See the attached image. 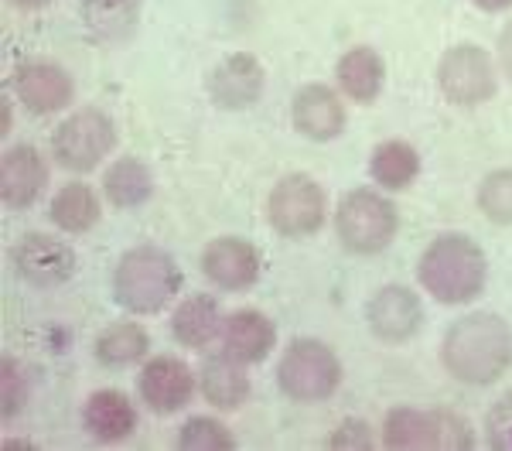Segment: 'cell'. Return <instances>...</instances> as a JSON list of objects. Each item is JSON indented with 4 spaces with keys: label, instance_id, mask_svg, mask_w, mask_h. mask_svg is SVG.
I'll return each instance as SVG.
<instances>
[{
    "label": "cell",
    "instance_id": "cell-1",
    "mask_svg": "<svg viewBox=\"0 0 512 451\" xmlns=\"http://www.w3.org/2000/svg\"><path fill=\"white\" fill-rule=\"evenodd\" d=\"M441 366L465 387H489L512 366V328L495 311L461 315L441 342Z\"/></svg>",
    "mask_w": 512,
    "mask_h": 451
},
{
    "label": "cell",
    "instance_id": "cell-2",
    "mask_svg": "<svg viewBox=\"0 0 512 451\" xmlns=\"http://www.w3.org/2000/svg\"><path fill=\"white\" fill-rule=\"evenodd\" d=\"M489 260L465 233H444L420 253L417 281L441 305H468L485 291Z\"/></svg>",
    "mask_w": 512,
    "mask_h": 451
},
{
    "label": "cell",
    "instance_id": "cell-3",
    "mask_svg": "<svg viewBox=\"0 0 512 451\" xmlns=\"http://www.w3.org/2000/svg\"><path fill=\"white\" fill-rule=\"evenodd\" d=\"M181 270L158 246H134L113 270V298L130 315H158L178 298Z\"/></svg>",
    "mask_w": 512,
    "mask_h": 451
},
{
    "label": "cell",
    "instance_id": "cell-4",
    "mask_svg": "<svg viewBox=\"0 0 512 451\" xmlns=\"http://www.w3.org/2000/svg\"><path fill=\"white\" fill-rule=\"evenodd\" d=\"M383 448L390 451H468L475 448L472 424L451 410L393 407L383 421Z\"/></svg>",
    "mask_w": 512,
    "mask_h": 451
},
{
    "label": "cell",
    "instance_id": "cell-5",
    "mask_svg": "<svg viewBox=\"0 0 512 451\" xmlns=\"http://www.w3.org/2000/svg\"><path fill=\"white\" fill-rule=\"evenodd\" d=\"M396 229H400L396 205L376 188H352V192L342 195L335 209L338 243L349 253H359V257L383 253L396 240Z\"/></svg>",
    "mask_w": 512,
    "mask_h": 451
},
{
    "label": "cell",
    "instance_id": "cell-6",
    "mask_svg": "<svg viewBox=\"0 0 512 451\" xmlns=\"http://www.w3.org/2000/svg\"><path fill=\"white\" fill-rule=\"evenodd\" d=\"M277 387L294 404H321L342 387V359L318 339H294L277 363Z\"/></svg>",
    "mask_w": 512,
    "mask_h": 451
},
{
    "label": "cell",
    "instance_id": "cell-7",
    "mask_svg": "<svg viewBox=\"0 0 512 451\" xmlns=\"http://www.w3.org/2000/svg\"><path fill=\"white\" fill-rule=\"evenodd\" d=\"M117 147V127L96 106H82L69 113L52 134V154L65 171L89 175L113 154Z\"/></svg>",
    "mask_w": 512,
    "mask_h": 451
},
{
    "label": "cell",
    "instance_id": "cell-8",
    "mask_svg": "<svg viewBox=\"0 0 512 451\" xmlns=\"http://www.w3.org/2000/svg\"><path fill=\"white\" fill-rule=\"evenodd\" d=\"M437 89L451 106L472 110L499 93V69L478 45H454L437 62Z\"/></svg>",
    "mask_w": 512,
    "mask_h": 451
},
{
    "label": "cell",
    "instance_id": "cell-9",
    "mask_svg": "<svg viewBox=\"0 0 512 451\" xmlns=\"http://www.w3.org/2000/svg\"><path fill=\"white\" fill-rule=\"evenodd\" d=\"M328 216V199L325 188H321L311 175H284L274 185L267 199V219L287 240H304V236H315L325 226Z\"/></svg>",
    "mask_w": 512,
    "mask_h": 451
},
{
    "label": "cell",
    "instance_id": "cell-10",
    "mask_svg": "<svg viewBox=\"0 0 512 451\" xmlns=\"http://www.w3.org/2000/svg\"><path fill=\"white\" fill-rule=\"evenodd\" d=\"M11 264L31 287H62L76 277L79 257L52 233H24L11 250Z\"/></svg>",
    "mask_w": 512,
    "mask_h": 451
},
{
    "label": "cell",
    "instance_id": "cell-11",
    "mask_svg": "<svg viewBox=\"0 0 512 451\" xmlns=\"http://www.w3.org/2000/svg\"><path fill=\"white\" fill-rule=\"evenodd\" d=\"M198 390V373L178 356H154L137 376V393L154 414L168 417L192 404Z\"/></svg>",
    "mask_w": 512,
    "mask_h": 451
},
{
    "label": "cell",
    "instance_id": "cell-12",
    "mask_svg": "<svg viewBox=\"0 0 512 451\" xmlns=\"http://www.w3.org/2000/svg\"><path fill=\"white\" fill-rule=\"evenodd\" d=\"M202 274L219 291H250L263 274V257L243 236H219L202 250Z\"/></svg>",
    "mask_w": 512,
    "mask_h": 451
},
{
    "label": "cell",
    "instance_id": "cell-13",
    "mask_svg": "<svg viewBox=\"0 0 512 451\" xmlns=\"http://www.w3.org/2000/svg\"><path fill=\"white\" fill-rule=\"evenodd\" d=\"M267 76H263V65L250 52L226 55L216 69L205 76V93L219 110H250V106L263 96Z\"/></svg>",
    "mask_w": 512,
    "mask_h": 451
},
{
    "label": "cell",
    "instance_id": "cell-14",
    "mask_svg": "<svg viewBox=\"0 0 512 451\" xmlns=\"http://www.w3.org/2000/svg\"><path fill=\"white\" fill-rule=\"evenodd\" d=\"M366 322L379 342H410L424 325V305L410 287L386 284L369 298Z\"/></svg>",
    "mask_w": 512,
    "mask_h": 451
},
{
    "label": "cell",
    "instance_id": "cell-15",
    "mask_svg": "<svg viewBox=\"0 0 512 451\" xmlns=\"http://www.w3.org/2000/svg\"><path fill=\"white\" fill-rule=\"evenodd\" d=\"M291 123L301 137L315 144H328L335 137H342L345 123H349V113H345L342 96L335 93L325 82H311V86H301L291 103Z\"/></svg>",
    "mask_w": 512,
    "mask_h": 451
},
{
    "label": "cell",
    "instance_id": "cell-16",
    "mask_svg": "<svg viewBox=\"0 0 512 451\" xmlns=\"http://www.w3.org/2000/svg\"><path fill=\"white\" fill-rule=\"evenodd\" d=\"M14 93L24 103V110L35 117H48V113H62L76 96V82L69 72L55 62H24L14 72Z\"/></svg>",
    "mask_w": 512,
    "mask_h": 451
},
{
    "label": "cell",
    "instance_id": "cell-17",
    "mask_svg": "<svg viewBox=\"0 0 512 451\" xmlns=\"http://www.w3.org/2000/svg\"><path fill=\"white\" fill-rule=\"evenodd\" d=\"M45 185H48V164L41 158L38 147L31 144L7 147L4 158H0V202L14 212L31 209L41 199Z\"/></svg>",
    "mask_w": 512,
    "mask_h": 451
},
{
    "label": "cell",
    "instance_id": "cell-18",
    "mask_svg": "<svg viewBox=\"0 0 512 451\" xmlns=\"http://www.w3.org/2000/svg\"><path fill=\"white\" fill-rule=\"evenodd\" d=\"M222 349L233 359L246 366H256L277 349V325L270 322L263 311L239 308L226 315V328H222Z\"/></svg>",
    "mask_w": 512,
    "mask_h": 451
},
{
    "label": "cell",
    "instance_id": "cell-19",
    "mask_svg": "<svg viewBox=\"0 0 512 451\" xmlns=\"http://www.w3.org/2000/svg\"><path fill=\"white\" fill-rule=\"evenodd\" d=\"M82 424H86L89 438L103 441V445H117L137 431V407L130 404L123 390H96L89 393L86 407H82Z\"/></svg>",
    "mask_w": 512,
    "mask_h": 451
},
{
    "label": "cell",
    "instance_id": "cell-20",
    "mask_svg": "<svg viewBox=\"0 0 512 451\" xmlns=\"http://www.w3.org/2000/svg\"><path fill=\"white\" fill-rule=\"evenodd\" d=\"M198 390L216 410H239L250 400L253 383L246 376V363H239L222 349L205 359L202 369H198Z\"/></svg>",
    "mask_w": 512,
    "mask_h": 451
},
{
    "label": "cell",
    "instance_id": "cell-21",
    "mask_svg": "<svg viewBox=\"0 0 512 451\" xmlns=\"http://www.w3.org/2000/svg\"><path fill=\"white\" fill-rule=\"evenodd\" d=\"M222 328H226V315H222L219 301L209 298V294H192L171 315V335L185 349L212 346L216 339H222Z\"/></svg>",
    "mask_w": 512,
    "mask_h": 451
},
{
    "label": "cell",
    "instance_id": "cell-22",
    "mask_svg": "<svg viewBox=\"0 0 512 451\" xmlns=\"http://www.w3.org/2000/svg\"><path fill=\"white\" fill-rule=\"evenodd\" d=\"M335 79H338V89H342L345 100L369 106L379 100V93H383L386 62L379 59V52H373V48H366V45L349 48L335 65Z\"/></svg>",
    "mask_w": 512,
    "mask_h": 451
},
{
    "label": "cell",
    "instance_id": "cell-23",
    "mask_svg": "<svg viewBox=\"0 0 512 451\" xmlns=\"http://www.w3.org/2000/svg\"><path fill=\"white\" fill-rule=\"evenodd\" d=\"M48 216L52 223L69 236H79V233H89L99 216H103V205H99V195L93 185L86 182H69L55 192L52 205H48Z\"/></svg>",
    "mask_w": 512,
    "mask_h": 451
},
{
    "label": "cell",
    "instance_id": "cell-24",
    "mask_svg": "<svg viewBox=\"0 0 512 451\" xmlns=\"http://www.w3.org/2000/svg\"><path fill=\"white\" fill-rule=\"evenodd\" d=\"M369 175L386 192H403L420 178V154L407 141H383L376 144L373 158H369Z\"/></svg>",
    "mask_w": 512,
    "mask_h": 451
},
{
    "label": "cell",
    "instance_id": "cell-25",
    "mask_svg": "<svg viewBox=\"0 0 512 451\" xmlns=\"http://www.w3.org/2000/svg\"><path fill=\"white\" fill-rule=\"evenodd\" d=\"M103 192L117 209H140L154 195V175L140 158H117L103 175Z\"/></svg>",
    "mask_w": 512,
    "mask_h": 451
},
{
    "label": "cell",
    "instance_id": "cell-26",
    "mask_svg": "<svg viewBox=\"0 0 512 451\" xmlns=\"http://www.w3.org/2000/svg\"><path fill=\"white\" fill-rule=\"evenodd\" d=\"M93 352L106 369H127L151 352V335L137 322H117L99 332Z\"/></svg>",
    "mask_w": 512,
    "mask_h": 451
},
{
    "label": "cell",
    "instance_id": "cell-27",
    "mask_svg": "<svg viewBox=\"0 0 512 451\" xmlns=\"http://www.w3.org/2000/svg\"><path fill=\"white\" fill-rule=\"evenodd\" d=\"M178 448L181 451H233L236 448V438L233 431L226 428L216 417H188L178 431Z\"/></svg>",
    "mask_w": 512,
    "mask_h": 451
},
{
    "label": "cell",
    "instance_id": "cell-28",
    "mask_svg": "<svg viewBox=\"0 0 512 451\" xmlns=\"http://www.w3.org/2000/svg\"><path fill=\"white\" fill-rule=\"evenodd\" d=\"M478 212L495 226H512V168H499L478 185Z\"/></svg>",
    "mask_w": 512,
    "mask_h": 451
},
{
    "label": "cell",
    "instance_id": "cell-29",
    "mask_svg": "<svg viewBox=\"0 0 512 451\" xmlns=\"http://www.w3.org/2000/svg\"><path fill=\"white\" fill-rule=\"evenodd\" d=\"M485 438L492 451H512V390L492 404L485 417Z\"/></svg>",
    "mask_w": 512,
    "mask_h": 451
},
{
    "label": "cell",
    "instance_id": "cell-30",
    "mask_svg": "<svg viewBox=\"0 0 512 451\" xmlns=\"http://www.w3.org/2000/svg\"><path fill=\"white\" fill-rule=\"evenodd\" d=\"M0 400H4V421L21 414L24 400H28V383H24L21 366L11 356L4 359V376H0Z\"/></svg>",
    "mask_w": 512,
    "mask_h": 451
},
{
    "label": "cell",
    "instance_id": "cell-31",
    "mask_svg": "<svg viewBox=\"0 0 512 451\" xmlns=\"http://www.w3.org/2000/svg\"><path fill=\"white\" fill-rule=\"evenodd\" d=\"M328 448H335V451L338 448H342V451H369V448H373V428H369L362 417H349V421H342L332 431Z\"/></svg>",
    "mask_w": 512,
    "mask_h": 451
},
{
    "label": "cell",
    "instance_id": "cell-32",
    "mask_svg": "<svg viewBox=\"0 0 512 451\" xmlns=\"http://www.w3.org/2000/svg\"><path fill=\"white\" fill-rule=\"evenodd\" d=\"M499 69H502V76L512 82V21L499 35Z\"/></svg>",
    "mask_w": 512,
    "mask_h": 451
},
{
    "label": "cell",
    "instance_id": "cell-33",
    "mask_svg": "<svg viewBox=\"0 0 512 451\" xmlns=\"http://www.w3.org/2000/svg\"><path fill=\"white\" fill-rule=\"evenodd\" d=\"M472 4L482 7V11H489V14H499V11H509L512 0H472Z\"/></svg>",
    "mask_w": 512,
    "mask_h": 451
},
{
    "label": "cell",
    "instance_id": "cell-34",
    "mask_svg": "<svg viewBox=\"0 0 512 451\" xmlns=\"http://www.w3.org/2000/svg\"><path fill=\"white\" fill-rule=\"evenodd\" d=\"M14 7H21V11H41V7H48L52 0H11Z\"/></svg>",
    "mask_w": 512,
    "mask_h": 451
}]
</instances>
